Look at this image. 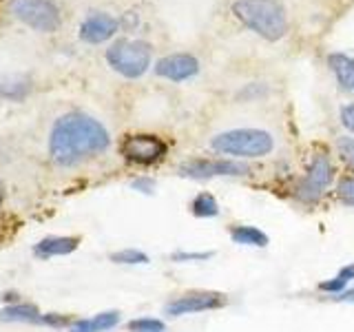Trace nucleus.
I'll return each mask as SVG.
<instances>
[{
  "label": "nucleus",
  "mask_w": 354,
  "mask_h": 332,
  "mask_svg": "<svg viewBox=\"0 0 354 332\" xmlns=\"http://www.w3.org/2000/svg\"><path fill=\"white\" fill-rule=\"evenodd\" d=\"M230 11L248 31L268 42L281 40L288 33V14L279 0H235Z\"/></svg>",
  "instance_id": "nucleus-4"
},
{
  "label": "nucleus",
  "mask_w": 354,
  "mask_h": 332,
  "mask_svg": "<svg viewBox=\"0 0 354 332\" xmlns=\"http://www.w3.org/2000/svg\"><path fill=\"white\" fill-rule=\"evenodd\" d=\"M40 319H42V310L36 304H29V302L9 304L0 310V321H5V324H38L40 326Z\"/></svg>",
  "instance_id": "nucleus-15"
},
{
  "label": "nucleus",
  "mask_w": 354,
  "mask_h": 332,
  "mask_svg": "<svg viewBox=\"0 0 354 332\" xmlns=\"http://www.w3.org/2000/svg\"><path fill=\"white\" fill-rule=\"evenodd\" d=\"M80 235H49L42 237L36 246H33V255L40 259H51V257H64L80 248Z\"/></svg>",
  "instance_id": "nucleus-12"
},
{
  "label": "nucleus",
  "mask_w": 354,
  "mask_h": 332,
  "mask_svg": "<svg viewBox=\"0 0 354 332\" xmlns=\"http://www.w3.org/2000/svg\"><path fill=\"white\" fill-rule=\"evenodd\" d=\"M328 69L335 75L341 91L354 93V58L343 51H335L328 55Z\"/></svg>",
  "instance_id": "nucleus-13"
},
{
  "label": "nucleus",
  "mask_w": 354,
  "mask_h": 332,
  "mask_svg": "<svg viewBox=\"0 0 354 332\" xmlns=\"http://www.w3.org/2000/svg\"><path fill=\"white\" fill-rule=\"evenodd\" d=\"M120 155L133 166L149 169V166L166 160L169 144L160 136H153V133H133V136H127L120 142Z\"/></svg>",
  "instance_id": "nucleus-8"
},
{
  "label": "nucleus",
  "mask_w": 354,
  "mask_h": 332,
  "mask_svg": "<svg viewBox=\"0 0 354 332\" xmlns=\"http://www.w3.org/2000/svg\"><path fill=\"white\" fill-rule=\"evenodd\" d=\"M27 93H29V82L25 80V77L9 75V77H3V80H0V95L7 98V100L18 102V100H22Z\"/></svg>",
  "instance_id": "nucleus-18"
},
{
  "label": "nucleus",
  "mask_w": 354,
  "mask_h": 332,
  "mask_svg": "<svg viewBox=\"0 0 354 332\" xmlns=\"http://www.w3.org/2000/svg\"><path fill=\"white\" fill-rule=\"evenodd\" d=\"M9 14L33 31L51 33L62 25L60 9L53 0H11Z\"/></svg>",
  "instance_id": "nucleus-7"
},
{
  "label": "nucleus",
  "mask_w": 354,
  "mask_h": 332,
  "mask_svg": "<svg viewBox=\"0 0 354 332\" xmlns=\"http://www.w3.org/2000/svg\"><path fill=\"white\" fill-rule=\"evenodd\" d=\"M91 319H93V326L97 332H111L120 326L122 315H120V310H104V313H97Z\"/></svg>",
  "instance_id": "nucleus-24"
},
{
  "label": "nucleus",
  "mask_w": 354,
  "mask_h": 332,
  "mask_svg": "<svg viewBox=\"0 0 354 332\" xmlns=\"http://www.w3.org/2000/svg\"><path fill=\"white\" fill-rule=\"evenodd\" d=\"M0 206H3V186H0Z\"/></svg>",
  "instance_id": "nucleus-30"
},
{
  "label": "nucleus",
  "mask_w": 354,
  "mask_h": 332,
  "mask_svg": "<svg viewBox=\"0 0 354 332\" xmlns=\"http://www.w3.org/2000/svg\"><path fill=\"white\" fill-rule=\"evenodd\" d=\"M109 259L118 266H144V264L151 261L149 255L140 248H120L115 252H111Z\"/></svg>",
  "instance_id": "nucleus-20"
},
{
  "label": "nucleus",
  "mask_w": 354,
  "mask_h": 332,
  "mask_svg": "<svg viewBox=\"0 0 354 332\" xmlns=\"http://www.w3.org/2000/svg\"><path fill=\"white\" fill-rule=\"evenodd\" d=\"M109 147V129L93 116L80 111L58 118L49 133V158L62 169H73L86 160H93L106 153Z\"/></svg>",
  "instance_id": "nucleus-1"
},
{
  "label": "nucleus",
  "mask_w": 354,
  "mask_h": 332,
  "mask_svg": "<svg viewBox=\"0 0 354 332\" xmlns=\"http://www.w3.org/2000/svg\"><path fill=\"white\" fill-rule=\"evenodd\" d=\"M199 60L191 53H171L155 62V73L171 82H186L199 73Z\"/></svg>",
  "instance_id": "nucleus-10"
},
{
  "label": "nucleus",
  "mask_w": 354,
  "mask_h": 332,
  "mask_svg": "<svg viewBox=\"0 0 354 332\" xmlns=\"http://www.w3.org/2000/svg\"><path fill=\"white\" fill-rule=\"evenodd\" d=\"M127 332H166V324L158 317H136L127 324Z\"/></svg>",
  "instance_id": "nucleus-23"
},
{
  "label": "nucleus",
  "mask_w": 354,
  "mask_h": 332,
  "mask_svg": "<svg viewBox=\"0 0 354 332\" xmlns=\"http://www.w3.org/2000/svg\"><path fill=\"white\" fill-rule=\"evenodd\" d=\"M337 180L339 173L332 153L328 149H315L310 151L304 171L288 186V195L301 208L315 210L330 191H335Z\"/></svg>",
  "instance_id": "nucleus-2"
},
{
  "label": "nucleus",
  "mask_w": 354,
  "mask_h": 332,
  "mask_svg": "<svg viewBox=\"0 0 354 332\" xmlns=\"http://www.w3.org/2000/svg\"><path fill=\"white\" fill-rule=\"evenodd\" d=\"M228 237L232 243H237V246H243V248H266L270 243L268 232L252 224H230Z\"/></svg>",
  "instance_id": "nucleus-14"
},
{
  "label": "nucleus",
  "mask_w": 354,
  "mask_h": 332,
  "mask_svg": "<svg viewBox=\"0 0 354 332\" xmlns=\"http://www.w3.org/2000/svg\"><path fill=\"white\" fill-rule=\"evenodd\" d=\"M252 173L248 162L210 155V158H191L177 166V175L195 182L221 180V177H248Z\"/></svg>",
  "instance_id": "nucleus-6"
},
{
  "label": "nucleus",
  "mask_w": 354,
  "mask_h": 332,
  "mask_svg": "<svg viewBox=\"0 0 354 332\" xmlns=\"http://www.w3.org/2000/svg\"><path fill=\"white\" fill-rule=\"evenodd\" d=\"M120 31V20L106 11H95L86 16L80 25V38L88 44H102Z\"/></svg>",
  "instance_id": "nucleus-11"
},
{
  "label": "nucleus",
  "mask_w": 354,
  "mask_h": 332,
  "mask_svg": "<svg viewBox=\"0 0 354 332\" xmlns=\"http://www.w3.org/2000/svg\"><path fill=\"white\" fill-rule=\"evenodd\" d=\"M215 257V250H186V248H177L171 252V261L173 264H204Z\"/></svg>",
  "instance_id": "nucleus-21"
},
{
  "label": "nucleus",
  "mask_w": 354,
  "mask_h": 332,
  "mask_svg": "<svg viewBox=\"0 0 354 332\" xmlns=\"http://www.w3.org/2000/svg\"><path fill=\"white\" fill-rule=\"evenodd\" d=\"M335 149L339 162L346 166L348 173H354V136H348V133L346 136H339Z\"/></svg>",
  "instance_id": "nucleus-22"
},
{
  "label": "nucleus",
  "mask_w": 354,
  "mask_h": 332,
  "mask_svg": "<svg viewBox=\"0 0 354 332\" xmlns=\"http://www.w3.org/2000/svg\"><path fill=\"white\" fill-rule=\"evenodd\" d=\"M335 199L346 208H354V173H343L335 184Z\"/></svg>",
  "instance_id": "nucleus-19"
},
{
  "label": "nucleus",
  "mask_w": 354,
  "mask_h": 332,
  "mask_svg": "<svg viewBox=\"0 0 354 332\" xmlns=\"http://www.w3.org/2000/svg\"><path fill=\"white\" fill-rule=\"evenodd\" d=\"M71 315H64V313H42L40 319V326L44 328H53V330H69V326L73 324Z\"/></svg>",
  "instance_id": "nucleus-25"
},
{
  "label": "nucleus",
  "mask_w": 354,
  "mask_h": 332,
  "mask_svg": "<svg viewBox=\"0 0 354 332\" xmlns=\"http://www.w3.org/2000/svg\"><path fill=\"white\" fill-rule=\"evenodd\" d=\"M352 284H354V264H346V266H341L332 277L321 282L317 286V290L324 295V299H330V297L341 295L343 290H348Z\"/></svg>",
  "instance_id": "nucleus-16"
},
{
  "label": "nucleus",
  "mask_w": 354,
  "mask_h": 332,
  "mask_svg": "<svg viewBox=\"0 0 354 332\" xmlns=\"http://www.w3.org/2000/svg\"><path fill=\"white\" fill-rule=\"evenodd\" d=\"M326 302H332V304H348V306H354V286H350L348 290H343L341 295L337 297H330Z\"/></svg>",
  "instance_id": "nucleus-29"
},
{
  "label": "nucleus",
  "mask_w": 354,
  "mask_h": 332,
  "mask_svg": "<svg viewBox=\"0 0 354 332\" xmlns=\"http://www.w3.org/2000/svg\"><path fill=\"white\" fill-rule=\"evenodd\" d=\"M230 304V297L219 290H186L175 295L169 304L164 306V315L169 317H188V315H204L217 313Z\"/></svg>",
  "instance_id": "nucleus-9"
},
{
  "label": "nucleus",
  "mask_w": 354,
  "mask_h": 332,
  "mask_svg": "<svg viewBox=\"0 0 354 332\" xmlns=\"http://www.w3.org/2000/svg\"><path fill=\"white\" fill-rule=\"evenodd\" d=\"M131 188L138 193H144V195H153L155 188H158V182H155L151 175H140L131 182Z\"/></svg>",
  "instance_id": "nucleus-26"
},
{
  "label": "nucleus",
  "mask_w": 354,
  "mask_h": 332,
  "mask_svg": "<svg viewBox=\"0 0 354 332\" xmlns=\"http://www.w3.org/2000/svg\"><path fill=\"white\" fill-rule=\"evenodd\" d=\"M153 49L144 40H118L106 49V62L115 73L136 80L151 69Z\"/></svg>",
  "instance_id": "nucleus-5"
},
{
  "label": "nucleus",
  "mask_w": 354,
  "mask_h": 332,
  "mask_svg": "<svg viewBox=\"0 0 354 332\" xmlns=\"http://www.w3.org/2000/svg\"><path fill=\"white\" fill-rule=\"evenodd\" d=\"M66 332H97L95 326H93V319H86V317H80V319H73V324L69 326Z\"/></svg>",
  "instance_id": "nucleus-28"
},
{
  "label": "nucleus",
  "mask_w": 354,
  "mask_h": 332,
  "mask_svg": "<svg viewBox=\"0 0 354 332\" xmlns=\"http://www.w3.org/2000/svg\"><path fill=\"white\" fill-rule=\"evenodd\" d=\"M339 122L348 131V136H354V102H348L339 109Z\"/></svg>",
  "instance_id": "nucleus-27"
},
{
  "label": "nucleus",
  "mask_w": 354,
  "mask_h": 332,
  "mask_svg": "<svg viewBox=\"0 0 354 332\" xmlns=\"http://www.w3.org/2000/svg\"><path fill=\"white\" fill-rule=\"evenodd\" d=\"M188 208H191V215L195 219H215L221 213L219 199L213 193H210V191H199V193H195V197L191 199Z\"/></svg>",
  "instance_id": "nucleus-17"
},
{
  "label": "nucleus",
  "mask_w": 354,
  "mask_h": 332,
  "mask_svg": "<svg viewBox=\"0 0 354 332\" xmlns=\"http://www.w3.org/2000/svg\"><path fill=\"white\" fill-rule=\"evenodd\" d=\"M210 151L221 158L250 162V160H263L274 153L277 138L268 129L259 127H237L215 133L208 142Z\"/></svg>",
  "instance_id": "nucleus-3"
}]
</instances>
